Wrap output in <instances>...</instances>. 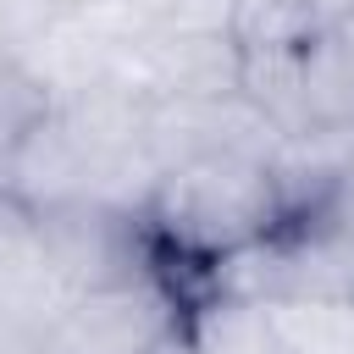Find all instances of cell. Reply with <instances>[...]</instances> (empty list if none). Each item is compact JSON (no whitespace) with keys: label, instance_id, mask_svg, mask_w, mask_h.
I'll use <instances>...</instances> for the list:
<instances>
[{"label":"cell","instance_id":"cell-1","mask_svg":"<svg viewBox=\"0 0 354 354\" xmlns=\"http://www.w3.org/2000/svg\"><path fill=\"white\" fill-rule=\"evenodd\" d=\"M144 216L166 249V271L188 288V299H199L210 288V271L227 254L282 227V194L271 160L216 155V160H183L160 171Z\"/></svg>","mask_w":354,"mask_h":354},{"label":"cell","instance_id":"cell-2","mask_svg":"<svg viewBox=\"0 0 354 354\" xmlns=\"http://www.w3.org/2000/svg\"><path fill=\"white\" fill-rule=\"evenodd\" d=\"M188 288L155 266L88 293H72L44 326V354H171L188 326Z\"/></svg>","mask_w":354,"mask_h":354},{"label":"cell","instance_id":"cell-3","mask_svg":"<svg viewBox=\"0 0 354 354\" xmlns=\"http://www.w3.org/2000/svg\"><path fill=\"white\" fill-rule=\"evenodd\" d=\"M33 221H39V243L50 254L66 299L166 266V249H160L149 216L133 210V205L72 199V205H55V210H44Z\"/></svg>","mask_w":354,"mask_h":354},{"label":"cell","instance_id":"cell-4","mask_svg":"<svg viewBox=\"0 0 354 354\" xmlns=\"http://www.w3.org/2000/svg\"><path fill=\"white\" fill-rule=\"evenodd\" d=\"M149 149L160 171L183 160H216V155L271 160L282 149V133L249 105L243 88H232L221 100H149Z\"/></svg>","mask_w":354,"mask_h":354},{"label":"cell","instance_id":"cell-5","mask_svg":"<svg viewBox=\"0 0 354 354\" xmlns=\"http://www.w3.org/2000/svg\"><path fill=\"white\" fill-rule=\"evenodd\" d=\"M0 188H6L22 210H33V216L100 194V166H94L88 144L77 138V127L61 116V105H50V116H44V122L17 144V155L0 166Z\"/></svg>","mask_w":354,"mask_h":354},{"label":"cell","instance_id":"cell-6","mask_svg":"<svg viewBox=\"0 0 354 354\" xmlns=\"http://www.w3.org/2000/svg\"><path fill=\"white\" fill-rule=\"evenodd\" d=\"M243 83V44L232 33H149L144 94L149 100H221Z\"/></svg>","mask_w":354,"mask_h":354},{"label":"cell","instance_id":"cell-7","mask_svg":"<svg viewBox=\"0 0 354 354\" xmlns=\"http://www.w3.org/2000/svg\"><path fill=\"white\" fill-rule=\"evenodd\" d=\"M66 304V288L39 243V221L22 216L0 232V321L44 337V326L55 321V310Z\"/></svg>","mask_w":354,"mask_h":354},{"label":"cell","instance_id":"cell-8","mask_svg":"<svg viewBox=\"0 0 354 354\" xmlns=\"http://www.w3.org/2000/svg\"><path fill=\"white\" fill-rule=\"evenodd\" d=\"M183 343H188V354H288L266 299L227 293V288H205L188 304Z\"/></svg>","mask_w":354,"mask_h":354},{"label":"cell","instance_id":"cell-9","mask_svg":"<svg viewBox=\"0 0 354 354\" xmlns=\"http://www.w3.org/2000/svg\"><path fill=\"white\" fill-rule=\"evenodd\" d=\"M299 50H304V44H299ZM299 50H243V83H238V88L249 94V105H254L282 138L315 133Z\"/></svg>","mask_w":354,"mask_h":354},{"label":"cell","instance_id":"cell-10","mask_svg":"<svg viewBox=\"0 0 354 354\" xmlns=\"http://www.w3.org/2000/svg\"><path fill=\"white\" fill-rule=\"evenodd\" d=\"M266 310L288 354H354V293H282Z\"/></svg>","mask_w":354,"mask_h":354},{"label":"cell","instance_id":"cell-11","mask_svg":"<svg viewBox=\"0 0 354 354\" xmlns=\"http://www.w3.org/2000/svg\"><path fill=\"white\" fill-rule=\"evenodd\" d=\"M304 94H310V122L315 127H354V55L337 28H321L304 50Z\"/></svg>","mask_w":354,"mask_h":354},{"label":"cell","instance_id":"cell-12","mask_svg":"<svg viewBox=\"0 0 354 354\" xmlns=\"http://www.w3.org/2000/svg\"><path fill=\"white\" fill-rule=\"evenodd\" d=\"M321 33L310 0H238L232 39L243 50H299Z\"/></svg>","mask_w":354,"mask_h":354},{"label":"cell","instance_id":"cell-13","mask_svg":"<svg viewBox=\"0 0 354 354\" xmlns=\"http://www.w3.org/2000/svg\"><path fill=\"white\" fill-rule=\"evenodd\" d=\"M55 94L22 55H0V166L17 155V144L50 116Z\"/></svg>","mask_w":354,"mask_h":354},{"label":"cell","instance_id":"cell-14","mask_svg":"<svg viewBox=\"0 0 354 354\" xmlns=\"http://www.w3.org/2000/svg\"><path fill=\"white\" fill-rule=\"evenodd\" d=\"M149 33H232L238 0H127Z\"/></svg>","mask_w":354,"mask_h":354},{"label":"cell","instance_id":"cell-15","mask_svg":"<svg viewBox=\"0 0 354 354\" xmlns=\"http://www.w3.org/2000/svg\"><path fill=\"white\" fill-rule=\"evenodd\" d=\"M77 0H0V55H28Z\"/></svg>","mask_w":354,"mask_h":354},{"label":"cell","instance_id":"cell-16","mask_svg":"<svg viewBox=\"0 0 354 354\" xmlns=\"http://www.w3.org/2000/svg\"><path fill=\"white\" fill-rule=\"evenodd\" d=\"M0 354H39V337L11 326V321H0Z\"/></svg>","mask_w":354,"mask_h":354},{"label":"cell","instance_id":"cell-17","mask_svg":"<svg viewBox=\"0 0 354 354\" xmlns=\"http://www.w3.org/2000/svg\"><path fill=\"white\" fill-rule=\"evenodd\" d=\"M310 11H315V22H321V28H337V22H348V17H354V0H310Z\"/></svg>","mask_w":354,"mask_h":354},{"label":"cell","instance_id":"cell-18","mask_svg":"<svg viewBox=\"0 0 354 354\" xmlns=\"http://www.w3.org/2000/svg\"><path fill=\"white\" fill-rule=\"evenodd\" d=\"M22 216H33V210H22V205H17V199H11L6 188H0V232H6L11 221H22Z\"/></svg>","mask_w":354,"mask_h":354},{"label":"cell","instance_id":"cell-19","mask_svg":"<svg viewBox=\"0 0 354 354\" xmlns=\"http://www.w3.org/2000/svg\"><path fill=\"white\" fill-rule=\"evenodd\" d=\"M337 33H343V44H348V55H354V17H348V22H337Z\"/></svg>","mask_w":354,"mask_h":354},{"label":"cell","instance_id":"cell-20","mask_svg":"<svg viewBox=\"0 0 354 354\" xmlns=\"http://www.w3.org/2000/svg\"><path fill=\"white\" fill-rule=\"evenodd\" d=\"M171 354H188V343H177V348H171Z\"/></svg>","mask_w":354,"mask_h":354},{"label":"cell","instance_id":"cell-21","mask_svg":"<svg viewBox=\"0 0 354 354\" xmlns=\"http://www.w3.org/2000/svg\"><path fill=\"white\" fill-rule=\"evenodd\" d=\"M39 354H44V348H39Z\"/></svg>","mask_w":354,"mask_h":354}]
</instances>
